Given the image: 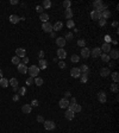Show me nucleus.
I'll use <instances>...</instances> for the list:
<instances>
[{"label":"nucleus","mask_w":119,"mask_h":133,"mask_svg":"<svg viewBox=\"0 0 119 133\" xmlns=\"http://www.w3.org/2000/svg\"><path fill=\"white\" fill-rule=\"evenodd\" d=\"M91 18L93 19V20H99V19L101 18V12H99V11H96V10L92 11V12H91Z\"/></svg>","instance_id":"obj_5"},{"label":"nucleus","mask_w":119,"mask_h":133,"mask_svg":"<svg viewBox=\"0 0 119 133\" xmlns=\"http://www.w3.org/2000/svg\"><path fill=\"white\" fill-rule=\"evenodd\" d=\"M63 29V23L62 22H56L55 25H52V31H61Z\"/></svg>","instance_id":"obj_12"},{"label":"nucleus","mask_w":119,"mask_h":133,"mask_svg":"<svg viewBox=\"0 0 119 133\" xmlns=\"http://www.w3.org/2000/svg\"><path fill=\"white\" fill-rule=\"evenodd\" d=\"M22 110H23V113L24 114H30L31 113V105H23V107H22Z\"/></svg>","instance_id":"obj_22"},{"label":"nucleus","mask_w":119,"mask_h":133,"mask_svg":"<svg viewBox=\"0 0 119 133\" xmlns=\"http://www.w3.org/2000/svg\"><path fill=\"white\" fill-rule=\"evenodd\" d=\"M50 6H51V1H50V0H44L42 7H43V8H49Z\"/></svg>","instance_id":"obj_32"},{"label":"nucleus","mask_w":119,"mask_h":133,"mask_svg":"<svg viewBox=\"0 0 119 133\" xmlns=\"http://www.w3.org/2000/svg\"><path fill=\"white\" fill-rule=\"evenodd\" d=\"M69 103H76V99H75V98H71V100H70Z\"/></svg>","instance_id":"obj_56"},{"label":"nucleus","mask_w":119,"mask_h":133,"mask_svg":"<svg viewBox=\"0 0 119 133\" xmlns=\"http://www.w3.org/2000/svg\"><path fill=\"white\" fill-rule=\"evenodd\" d=\"M112 26L113 27H118V22H113L112 23Z\"/></svg>","instance_id":"obj_55"},{"label":"nucleus","mask_w":119,"mask_h":133,"mask_svg":"<svg viewBox=\"0 0 119 133\" xmlns=\"http://www.w3.org/2000/svg\"><path fill=\"white\" fill-rule=\"evenodd\" d=\"M0 79H3V71H1V69H0Z\"/></svg>","instance_id":"obj_58"},{"label":"nucleus","mask_w":119,"mask_h":133,"mask_svg":"<svg viewBox=\"0 0 119 133\" xmlns=\"http://www.w3.org/2000/svg\"><path fill=\"white\" fill-rule=\"evenodd\" d=\"M12 63L16 64V65H18L19 63H20V58H19V57H17V56L12 57Z\"/></svg>","instance_id":"obj_39"},{"label":"nucleus","mask_w":119,"mask_h":133,"mask_svg":"<svg viewBox=\"0 0 119 133\" xmlns=\"http://www.w3.org/2000/svg\"><path fill=\"white\" fill-rule=\"evenodd\" d=\"M68 109L74 112V113H79V112H81V106L77 105V103H69Z\"/></svg>","instance_id":"obj_4"},{"label":"nucleus","mask_w":119,"mask_h":133,"mask_svg":"<svg viewBox=\"0 0 119 133\" xmlns=\"http://www.w3.org/2000/svg\"><path fill=\"white\" fill-rule=\"evenodd\" d=\"M74 20L73 19H69V20L67 22V27H69V29H71V27H74Z\"/></svg>","instance_id":"obj_41"},{"label":"nucleus","mask_w":119,"mask_h":133,"mask_svg":"<svg viewBox=\"0 0 119 133\" xmlns=\"http://www.w3.org/2000/svg\"><path fill=\"white\" fill-rule=\"evenodd\" d=\"M110 74H111L110 68H103L100 70V75L103 76V77H107V76H110Z\"/></svg>","instance_id":"obj_19"},{"label":"nucleus","mask_w":119,"mask_h":133,"mask_svg":"<svg viewBox=\"0 0 119 133\" xmlns=\"http://www.w3.org/2000/svg\"><path fill=\"white\" fill-rule=\"evenodd\" d=\"M43 124H44V128H45L47 131H51V129H54V128L56 127V124H55L52 120H45Z\"/></svg>","instance_id":"obj_3"},{"label":"nucleus","mask_w":119,"mask_h":133,"mask_svg":"<svg viewBox=\"0 0 119 133\" xmlns=\"http://www.w3.org/2000/svg\"><path fill=\"white\" fill-rule=\"evenodd\" d=\"M105 42H106V43H108V44L112 42V38H111V36H108V34H106V36H105Z\"/></svg>","instance_id":"obj_45"},{"label":"nucleus","mask_w":119,"mask_h":133,"mask_svg":"<svg viewBox=\"0 0 119 133\" xmlns=\"http://www.w3.org/2000/svg\"><path fill=\"white\" fill-rule=\"evenodd\" d=\"M39 70L41 69H47L48 68V62L45 60H39Z\"/></svg>","instance_id":"obj_24"},{"label":"nucleus","mask_w":119,"mask_h":133,"mask_svg":"<svg viewBox=\"0 0 119 133\" xmlns=\"http://www.w3.org/2000/svg\"><path fill=\"white\" fill-rule=\"evenodd\" d=\"M33 80H35L33 77H29V79L26 80V84H28V86H31V84L33 83Z\"/></svg>","instance_id":"obj_46"},{"label":"nucleus","mask_w":119,"mask_h":133,"mask_svg":"<svg viewBox=\"0 0 119 133\" xmlns=\"http://www.w3.org/2000/svg\"><path fill=\"white\" fill-rule=\"evenodd\" d=\"M58 67L61 68V69L66 68V62H63V61H61V62H58Z\"/></svg>","instance_id":"obj_48"},{"label":"nucleus","mask_w":119,"mask_h":133,"mask_svg":"<svg viewBox=\"0 0 119 133\" xmlns=\"http://www.w3.org/2000/svg\"><path fill=\"white\" fill-rule=\"evenodd\" d=\"M33 82L36 83V86L39 87V86H42V84H43V79H42V77H36V79L33 80Z\"/></svg>","instance_id":"obj_29"},{"label":"nucleus","mask_w":119,"mask_h":133,"mask_svg":"<svg viewBox=\"0 0 119 133\" xmlns=\"http://www.w3.org/2000/svg\"><path fill=\"white\" fill-rule=\"evenodd\" d=\"M73 38H74V34L71 33V32H68L67 34H66V42H70V41H73Z\"/></svg>","instance_id":"obj_30"},{"label":"nucleus","mask_w":119,"mask_h":133,"mask_svg":"<svg viewBox=\"0 0 119 133\" xmlns=\"http://www.w3.org/2000/svg\"><path fill=\"white\" fill-rule=\"evenodd\" d=\"M42 29H43V31H44V32H48V33L52 32V25H51L49 22H47V23H43V25H42Z\"/></svg>","instance_id":"obj_7"},{"label":"nucleus","mask_w":119,"mask_h":133,"mask_svg":"<svg viewBox=\"0 0 119 133\" xmlns=\"http://www.w3.org/2000/svg\"><path fill=\"white\" fill-rule=\"evenodd\" d=\"M19 98H20V96H19L18 94H16L14 96H13V101H19Z\"/></svg>","instance_id":"obj_53"},{"label":"nucleus","mask_w":119,"mask_h":133,"mask_svg":"<svg viewBox=\"0 0 119 133\" xmlns=\"http://www.w3.org/2000/svg\"><path fill=\"white\" fill-rule=\"evenodd\" d=\"M114 65H115V64H114L113 62H110V67H114Z\"/></svg>","instance_id":"obj_59"},{"label":"nucleus","mask_w":119,"mask_h":133,"mask_svg":"<svg viewBox=\"0 0 119 133\" xmlns=\"http://www.w3.org/2000/svg\"><path fill=\"white\" fill-rule=\"evenodd\" d=\"M37 121H38V122H42V124H43V122H44L45 120H44V118H43L42 115H38V117H37Z\"/></svg>","instance_id":"obj_47"},{"label":"nucleus","mask_w":119,"mask_h":133,"mask_svg":"<svg viewBox=\"0 0 119 133\" xmlns=\"http://www.w3.org/2000/svg\"><path fill=\"white\" fill-rule=\"evenodd\" d=\"M88 74H89V72H86V74H83V75L80 76V77H81V82H82V83H86V82H87V80H88Z\"/></svg>","instance_id":"obj_35"},{"label":"nucleus","mask_w":119,"mask_h":133,"mask_svg":"<svg viewBox=\"0 0 119 133\" xmlns=\"http://www.w3.org/2000/svg\"><path fill=\"white\" fill-rule=\"evenodd\" d=\"M10 83H8V81L6 80V79H0V87H3V88H6L7 86H8Z\"/></svg>","instance_id":"obj_27"},{"label":"nucleus","mask_w":119,"mask_h":133,"mask_svg":"<svg viewBox=\"0 0 119 133\" xmlns=\"http://www.w3.org/2000/svg\"><path fill=\"white\" fill-rule=\"evenodd\" d=\"M74 117H75V113H74V112H71V110H69V109L64 113V118H66L67 120H73V119H74Z\"/></svg>","instance_id":"obj_16"},{"label":"nucleus","mask_w":119,"mask_h":133,"mask_svg":"<svg viewBox=\"0 0 119 133\" xmlns=\"http://www.w3.org/2000/svg\"><path fill=\"white\" fill-rule=\"evenodd\" d=\"M98 100L100 101L101 103H105L106 102V100H107V98H106V93H104V91H100L98 94Z\"/></svg>","instance_id":"obj_13"},{"label":"nucleus","mask_w":119,"mask_h":133,"mask_svg":"<svg viewBox=\"0 0 119 133\" xmlns=\"http://www.w3.org/2000/svg\"><path fill=\"white\" fill-rule=\"evenodd\" d=\"M81 56L83 57V58H88V57L91 56V50L88 48H82L81 50Z\"/></svg>","instance_id":"obj_14"},{"label":"nucleus","mask_w":119,"mask_h":133,"mask_svg":"<svg viewBox=\"0 0 119 133\" xmlns=\"http://www.w3.org/2000/svg\"><path fill=\"white\" fill-rule=\"evenodd\" d=\"M93 7H94L96 11H99V12H103V11H105V10L107 8V5L103 4L101 0H95V1L93 3Z\"/></svg>","instance_id":"obj_1"},{"label":"nucleus","mask_w":119,"mask_h":133,"mask_svg":"<svg viewBox=\"0 0 119 133\" xmlns=\"http://www.w3.org/2000/svg\"><path fill=\"white\" fill-rule=\"evenodd\" d=\"M17 69H18V71L20 72V74H26V72H28V67H26V64H24V63H19V64L17 65Z\"/></svg>","instance_id":"obj_9"},{"label":"nucleus","mask_w":119,"mask_h":133,"mask_svg":"<svg viewBox=\"0 0 119 133\" xmlns=\"http://www.w3.org/2000/svg\"><path fill=\"white\" fill-rule=\"evenodd\" d=\"M70 96H71L70 91H66V93H64V99H67V98H70Z\"/></svg>","instance_id":"obj_52"},{"label":"nucleus","mask_w":119,"mask_h":133,"mask_svg":"<svg viewBox=\"0 0 119 133\" xmlns=\"http://www.w3.org/2000/svg\"><path fill=\"white\" fill-rule=\"evenodd\" d=\"M16 56L17 57H19V58H23V57H25L26 56V52H25V49H23V48H18L17 50H16Z\"/></svg>","instance_id":"obj_11"},{"label":"nucleus","mask_w":119,"mask_h":133,"mask_svg":"<svg viewBox=\"0 0 119 133\" xmlns=\"http://www.w3.org/2000/svg\"><path fill=\"white\" fill-rule=\"evenodd\" d=\"M18 90V87H13V91H17Z\"/></svg>","instance_id":"obj_60"},{"label":"nucleus","mask_w":119,"mask_h":133,"mask_svg":"<svg viewBox=\"0 0 119 133\" xmlns=\"http://www.w3.org/2000/svg\"><path fill=\"white\" fill-rule=\"evenodd\" d=\"M99 25H100V26H105L106 25V20L103 19V18H100V19H99Z\"/></svg>","instance_id":"obj_44"},{"label":"nucleus","mask_w":119,"mask_h":133,"mask_svg":"<svg viewBox=\"0 0 119 133\" xmlns=\"http://www.w3.org/2000/svg\"><path fill=\"white\" fill-rule=\"evenodd\" d=\"M8 83L12 86V88H13V87H17V86H18V80L13 77V79H11V80L8 81Z\"/></svg>","instance_id":"obj_34"},{"label":"nucleus","mask_w":119,"mask_h":133,"mask_svg":"<svg viewBox=\"0 0 119 133\" xmlns=\"http://www.w3.org/2000/svg\"><path fill=\"white\" fill-rule=\"evenodd\" d=\"M38 57H39V60H44L43 57H44V51H39L38 52Z\"/></svg>","instance_id":"obj_49"},{"label":"nucleus","mask_w":119,"mask_h":133,"mask_svg":"<svg viewBox=\"0 0 119 133\" xmlns=\"http://www.w3.org/2000/svg\"><path fill=\"white\" fill-rule=\"evenodd\" d=\"M58 106L61 107V108H67L69 106V101L67 99H61V100H60V102H58Z\"/></svg>","instance_id":"obj_18"},{"label":"nucleus","mask_w":119,"mask_h":133,"mask_svg":"<svg viewBox=\"0 0 119 133\" xmlns=\"http://www.w3.org/2000/svg\"><path fill=\"white\" fill-rule=\"evenodd\" d=\"M70 60H71L73 63H77L79 61H80V57H79L77 55H73V56L70 57Z\"/></svg>","instance_id":"obj_38"},{"label":"nucleus","mask_w":119,"mask_h":133,"mask_svg":"<svg viewBox=\"0 0 119 133\" xmlns=\"http://www.w3.org/2000/svg\"><path fill=\"white\" fill-rule=\"evenodd\" d=\"M70 75L73 76L74 79H77V77H80V76H81V71H80L79 68H73L70 70Z\"/></svg>","instance_id":"obj_8"},{"label":"nucleus","mask_w":119,"mask_h":133,"mask_svg":"<svg viewBox=\"0 0 119 133\" xmlns=\"http://www.w3.org/2000/svg\"><path fill=\"white\" fill-rule=\"evenodd\" d=\"M118 90H119L118 84H117V83H113V84L111 86V91H112V93H118Z\"/></svg>","instance_id":"obj_37"},{"label":"nucleus","mask_w":119,"mask_h":133,"mask_svg":"<svg viewBox=\"0 0 119 133\" xmlns=\"http://www.w3.org/2000/svg\"><path fill=\"white\" fill-rule=\"evenodd\" d=\"M12 5H17L18 4V0H11V1H10Z\"/></svg>","instance_id":"obj_54"},{"label":"nucleus","mask_w":119,"mask_h":133,"mask_svg":"<svg viewBox=\"0 0 119 133\" xmlns=\"http://www.w3.org/2000/svg\"><path fill=\"white\" fill-rule=\"evenodd\" d=\"M66 39H64V37H58V38H56V44H57V46L58 48H64V45H66Z\"/></svg>","instance_id":"obj_10"},{"label":"nucleus","mask_w":119,"mask_h":133,"mask_svg":"<svg viewBox=\"0 0 119 133\" xmlns=\"http://www.w3.org/2000/svg\"><path fill=\"white\" fill-rule=\"evenodd\" d=\"M57 57H58V58H61V60H64L67 57V51L63 48H60L57 50Z\"/></svg>","instance_id":"obj_6"},{"label":"nucleus","mask_w":119,"mask_h":133,"mask_svg":"<svg viewBox=\"0 0 119 133\" xmlns=\"http://www.w3.org/2000/svg\"><path fill=\"white\" fill-rule=\"evenodd\" d=\"M28 72H29V75H30V77L36 79L37 76H38V74H39V68L36 67V65H32V67L28 68Z\"/></svg>","instance_id":"obj_2"},{"label":"nucleus","mask_w":119,"mask_h":133,"mask_svg":"<svg viewBox=\"0 0 119 133\" xmlns=\"http://www.w3.org/2000/svg\"><path fill=\"white\" fill-rule=\"evenodd\" d=\"M73 15H74V13H73V11H71L70 8H68V10H64V17L68 19V20L73 18Z\"/></svg>","instance_id":"obj_23"},{"label":"nucleus","mask_w":119,"mask_h":133,"mask_svg":"<svg viewBox=\"0 0 119 133\" xmlns=\"http://www.w3.org/2000/svg\"><path fill=\"white\" fill-rule=\"evenodd\" d=\"M112 79H113V81L117 83L118 81H119V74L117 72V71H114V72H112Z\"/></svg>","instance_id":"obj_36"},{"label":"nucleus","mask_w":119,"mask_h":133,"mask_svg":"<svg viewBox=\"0 0 119 133\" xmlns=\"http://www.w3.org/2000/svg\"><path fill=\"white\" fill-rule=\"evenodd\" d=\"M25 94H26V88L25 87H22L20 89H19V94L18 95L20 96V95H25Z\"/></svg>","instance_id":"obj_42"},{"label":"nucleus","mask_w":119,"mask_h":133,"mask_svg":"<svg viewBox=\"0 0 119 133\" xmlns=\"http://www.w3.org/2000/svg\"><path fill=\"white\" fill-rule=\"evenodd\" d=\"M22 63H24V64H28V63H29V58H28L26 56L23 57V62H22Z\"/></svg>","instance_id":"obj_51"},{"label":"nucleus","mask_w":119,"mask_h":133,"mask_svg":"<svg viewBox=\"0 0 119 133\" xmlns=\"http://www.w3.org/2000/svg\"><path fill=\"white\" fill-rule=\"evenodd\" d=\"M31 106L37 107V106H38V100H32V101H31Z\"/></svg>","instance_id":"obj_50"},{"label":"nucleus","mask_w":119,"mask_h":133,"mask_svg":"<svg viewBox=\"0 0 119 133\" xmlns=\"http://www.w3.org/2000/svg\"><path fill=\"white\" fill-rule=\"evenodd\" d=\"M39 19H41L43 23H47L49 20V15L47 13H42V14H39Z\"/></svg>","instance_id":"obj_26"},{"label":"nucleus","mask_w":119,"mask_h":133,"mask_svg":"<svg viewBox=\"0 0 119 133\" xmlns=\"http://www.w3.org/2000/svg\"><path fill=\"white\" fill-rule=\"evenodd\" d=\"M91 53L93 55V57H100L101 56V49L100 48H94L92 51H91Z\"/></svg>","instance_id":"obj_15"},{"label":"nucleus","mask_w":119,"mask_h":133,"mask_svg":"<svg viewBox=\"0 0 119 133\" xmlns=\"http://www.w3.org/2000/svg\"><path fill=\"white\" fill-rule=\"evenodd\" d=\"M110 17H111V12H110L108 10H105V11L101 12V18L105 19V20H106V19H108Z\"/></svg>","instance_id":"obj_25"},{"label":"nucleus","mask_w":119,"mask_h":133,"mask_svg":"<svg viewBox=\"0 0 119 133\" xmlns=\"http://www.w3.org/2000/svg\"><path fill=\"white\" fill-rule=\"evenodd\" d=\"M43 10H44V8H43L42 6H36V12L39 13V14H42V13H43Z\"/></svg>","instance_id":"obj_43"},{"label":"nucleus","mask_w":119,"mask_h":133,"mask_svg":"<svg viewBox=\"0 0 119 133\" xmlns=\"http://www.w3.org/2000/svg\"><path fill=\"white\" fill-rule=\"evenodd\" d=\"M77 45H79V46H81V48H85V45H86V41H85V39H79V41H77Z\"/></svg>","instance_id":"obj_40"},{"label":"nucleus","mask_w":119,"mask_h":133,"mask_svg":"<svg viewBox=\"0 0 119 133\" xmlns=\"http://www.w3.org/2000/svg\"><path fill=\"white\" fill-rule=\"evenodd\" d=\"M79 69H80V71H81V72H83V74H86V72H89L88 65H86V64L81 65V68H79Z\"/></svg>","instance_id":"obj_31"},{"label":"nucleus","mask_w":119,"mask_h":133,"mask_svg":"<svg viewBox=\"0 0 119 133\" xmlns=\"http://www.w3.org/2000/svg\"><path fill=\"white\" fill-rule=\"evenodd\" d=\"M19 20H20V18H19L17 14H11L10 15V22L12 24H17V23H19Z\"/></svg>","instance_id":"obj_20"},{"label":"nucleus","mask_w":119,"mask_h":133,"mask_svg":"<svg viewBox=\"0 0 119 133\" xmlns=\"http://www.w3.org/2000/svg\"><path fill=\"white\" fill-rule=\"evenodd\" d=\"M50 37H51V38H55V32H54V31L50 32Z\"/></svg>","instance_id":"obj_57"},{"label":"nucleus","mask_w":119,"mask_h":133,"mask_svg":"<svg viewBox=\"0 0 119 133\" xmlns=\"http://www.w3.org/2000/svg\"><path fill=\"white\" fill-rule=\"evenodd\" d=\"M100 57H101L103 62H105V63H108V62H110V60H111V58H110V56H108L107 53H101V56H100Z\"/></svg>","instance_id":"obj_28"},{"label":"nucleus","mask_w":119,"mask_h":133,"mask_svg":"<svg viewBox=\"0 0 119 133\" xmlns=\"http://www.w3.org/2000/svg\"><path fill=\"white\" fill-rule=\"evenodd\" d=\"M70 6H71V1H70V0H64V1H63V7L66 10H68V8H70Z\"/></svg>","instance_id":"obj_33"},{"label":"nucleus","mask_w":119,"mask_h":133,"mask_svg":"<svg viewBox=\"0 0 119 133\" xmlns=\"http://www.w3.org/2000/svg\"><path fill=\"white\" fill-rule=\"evenodd\" d=\"M108 56H110V58L118 60V58H119V51H118V50H111Z\"/></svg>","instance_id":"obj_17"},{"label":"nucleus","mask_w":119,"mask_h":133,"mask_svg":"<svg viewBox=\"0 0 119 133\" xmlns=\"http://www.w3.org/2000/svg\"><path fill=\"white\" fill-rule=\"evenodd\" d=\"M101 49V52L104 51V53H107V52H110L112 49H111V45L108 44V43H105V44H103V46L100 48Z\"/></svg>","instance_id":"obj_21"}]
</instances>
